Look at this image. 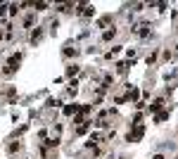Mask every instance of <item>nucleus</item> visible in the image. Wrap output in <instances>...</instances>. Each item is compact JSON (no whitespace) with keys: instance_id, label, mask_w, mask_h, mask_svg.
<instances>
[{"instance_id":"f257e3e1","label":"nucleus","mask_w":178,"mask_h":159,"mask_svg":"<svg viewBox=\"0 0 178 159\" xmlns=\"http://www.w3.org/2000/svg\"><path fill=\"white\" fill-rule=\"evenodd\" d=\"M40 38H43V31L38 29V31H33V36H31V43H38Z\"/></svg>"},{"instance_id":"7ed1b4c3","label":"nucleus","mask_w":178,"mask_h":159,"mask_svg":"<svg viewBox=\"0 0 178 159\" xmlns=\"http://www.w3.org/2000/svg\"><path fill=\"white\" fill-rule=\"evenodd\" d=\"M93 12H95V10H93V7H90V5H86V7H83V14H86V17H90V14H93Z\"/></svg>"},{"instance_id":"20e7f679","label":"nucleus","mask_w":178,"mask_h":159,"mask_svg":"<svg viewBox=\"0 0 178 159\" xmlns=\"http://www.w3.org/2000/svg\"><path fill=\"white\" fill-rule=\"evenodd\" d=\"M114 33H117V29H114V31H107V33H105V40H112V38H114Z\"/></svg>"},{"instance_id":"f03ea898","label":"nucleus","mask_w":178,"mask_h":159,"mask_svg":"<svg viewBox=\"0 0 178 159\" xmlns=\"http://www.w3.org/2000/svg\"><path fill=\"white\" fill-rule=\"evenodd\" d=\"M147 24H140V26H138V33H140V36H147Z\"/></svg>"}]
</instances>
